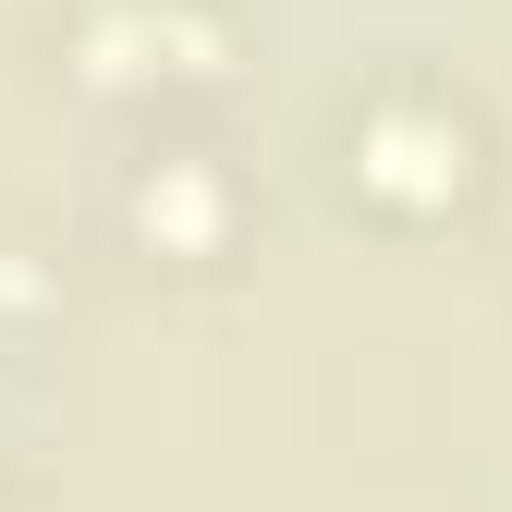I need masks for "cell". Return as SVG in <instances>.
Segmentation results:
<instances>
[{
    "mask_svg": "<svg viewBox=\"0 0 512 512\" xmlns=\"http://www.w3.org/2000/svg\"><path fill=\"white\" fill-rule=\"evenodd\" d=\"M342 183L378 208V220H452L476 208L488 183V110L439 74H378L354 110H342Z\"/></svg>",
    "mask_w": 512,
    "mask_h": 512,
    "instance_id": "obj_1",
    "label": "cell"
},
{
    "mask_svg": "<svg viewBox=\"0 0 512 512\" xmlns=\"http://www.w3.org/2000/svg\"><path fill=\"white\" fill-rule=\"evenodd\" d=\"M110 220H122V244H147L159 269H220L232 232H244V171L208 135L159 122V135L110 171Z\"/></svg>",
    "mask_w": 512,
    "mask_h": 512,
    "instance_id": "obj_3",
    "label": "cell"
},
{
    "mask_svg": "<svg viewBox=\"0 0 512 512\" xmlns=\"http://www.w3.org/2000/svg\"><path fill=\"white\" fill-rule=\"evenodd\" d=\"M61 49H74V86L98 98H208L232 74V13L220 0H74Z\"/></svg>",
    "mask_w": 512,
    "mask_h": 512,
    "instance_id": "obj_2",
    "label": "cell"
}]
</instances>
